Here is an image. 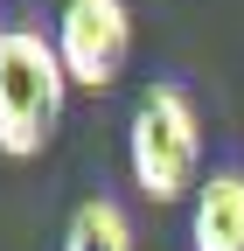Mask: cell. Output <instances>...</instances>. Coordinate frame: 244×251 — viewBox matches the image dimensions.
<instances>
[{
	"mask_svg": "<svg viewBox=\"0 0 244 251\" xmlns=\"http://www.w3.org/2000/svg\"><path fill=\"white\" fill-rule=\"evenodd\" d=\"M63 251H133V224H126V209H119L112 196H91V202L70 216Z\"/></svg>",
	"mask_w": 244,
	"mask_h": 251,
	"instance_id": "5b68a950",
	"label": "cell"
},
{
	"mask_svg": "<svg viewBox=\"0 0 244 251\" xmlns=\"http://www.w3.org/2000/svg\"><path fill=\"white\" fill-rule=\"evenodd\" d=\"M126 161L146 202H181L202 188V119L181 84H146L133 126H126Z\"/></svg>",
	"mask_w": 244,
	"mask_h": 251,
	"instance_id": "7a4b0ae2",
	"label": "cell"
},
{
	"mask_svg": "<svg viewBox=\"0 0 244 251\" xmlns=\"http://www.w3.org/2000/svg\"><path fill=\"white\" fill-rule=\"evenodd\" d=\"M0 42H7V28H0Z\"/></svg>",
	"mask_w": 244,
	"mask_h": 251,
	"instance_id": "8992f818",
	"label": "cell"
},
{
	"mask_svg": "<svg viewBox=\"0 0 244 251\" xmlns=\"http://www.w3.org/2000/svg\"><path fill=\"white\" fill-rule=\"evenodd\" d=\"M63 98H70V70L56 56V35L7 28V42H0V153L35 161L63 126Z\"/></svg>",
	"mask_w": 244,
	"mask_h": 251,
	"instance_id": "6da1fadb",
	"label": "cell"
},
{
	"mask_svg": "<svg viewBox=\"0 0 244 251\" xmlns=\"http://www.w3.org/2000/svg\"><path fill=\"white\" fill-rule=\"evenodd\" d=\"M189 244L195 251H244V168H217L195 188Z\"/></svg>",
	"mask_w": 244,
	"mask_h": 251,
	"instance_id": "277c9868",
	"label": "cell"
},
{
	"mask_svg": "<svg viewBox=\"0 0 244 251\" xmlns=\"http://www.w3.org/2000/svg\"><path fill=\"white\" fill-rule=\"evenodd\" d=\"M56 56H63L70 84H84V91L119 84V70L133 56V7L126 0H63V14H56Z\"/></svg>",
	"mask_w": 244,
	"mask_h": 251,
	"instance_id": "3957f363",
	"label": "cell"
}]
</instances>
